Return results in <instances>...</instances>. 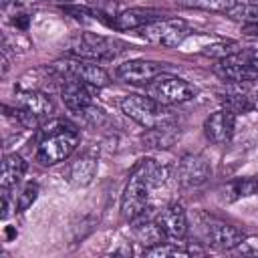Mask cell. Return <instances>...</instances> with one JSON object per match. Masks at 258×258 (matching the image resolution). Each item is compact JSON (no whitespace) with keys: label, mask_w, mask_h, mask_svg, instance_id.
I'll return each instance as SVG.
<instances>
[{"label":"cell","mask_w":258,"mask_h":258,"mask_svg":"<svg viewBox=\"0 0 258 258\" xmlns=\"http://www.w3.org/2000/svg\"><path fill=\"white\" fill-rule=\"evenodd\" d=\"M79 145V131L67 119H50L40 125L36 161L42 165H56L71 157Z\"/></svg>","instance_id":"obj_1"},{"label":"cell","mask_w":258,"mask_h":258,"mask_svg":"<svg viewBox=\"0 0 258 258\" xmlns=\"http://www.w3.org/2000/svg\"><path fill=\"white\" fill-rule=\"evenodd\" d=\"M119 107L129 119H133L135 123H139L145 129L173 125L177 121L173 111L167 109V105H163L151 97H143V95H125L119 101Z\"/></svg>","instance_id":"obj_2"},{"label":"cell","mask_w":258,"mask_h":258,"mask_svg":"<svg viewBox=\"0 0 258 258\" xmlns=\"http://www.w3.org/2000/svg\"><path fill=\"white\" fill-rule=\"evenodd\" d=\"M54 105L50 97L36 89H18L16 91V109L14 117L22 127L36 129L44 121H48Z\"/></svg>","instance_id":"obj_3"},{"label":"cell","mask_w":258,"mask_h":258,"mask_svg":"<svg viewBox=\"0 0 258 258\" xmlns=\"http://www.w3.org/2000/svg\"><path fill=\"white\" fill-rule=\"evenodd\" d=\"M214 71L228 83H254L258 81V48H240L220 58Z\"/></svg>","instance_id":"obj_4"},{"label":"cell","mask_w":258,"mask_h":258,"mask_svg":"<svg viewBox=\"0 0 258 258\" xmlns=\"http://www.w3.org/2000/svg\"><path fill=\"white\" fill-rule=\"evenodd\" d=\"M50 69L58 75L60 81L73 79V81H81L85 85H91L95 89L107 87L111 83L109 73L103 67H99L97 62L87 60V58H60V60H54Z\"/></svg>","instance_id":"obj_5"},{"label":"cell","mask_w":258,"mask_h":258,"mask_svg":"<svg viewBox=\"0 0 258 258\" xmlns=\"http://www.w3.org/2000/svg\"><path fill=\"white\" fill-rule=\"evenodd\" d=\"M141 38H145L151 44L159 46H179L194 30L183 18H159L155 22H149L141 28H137Z\"/></svg>","instance_id":"obj_6"},{"label":"cell","mask_w":258,"mask_h":258,"mask_svg":"<svg viewBox=\"0 0 258 258\" xmlns=\"http://www.w3.org/2000/svg\"><path fill=\"white\" fill-rule=\"evenodd\" d=\"M149 181H147V171H145V161H141L135 171L131 173L125 191L121 196V216L129 222L139 218L147 210V198H149Z\"/></svg>","instance_id":"obj_7"},{"label":"cell","mask_w":258,"mask_h":258,"mask_svg":"<svg viewBox=\"0 0 258 258\" xmlns=\"http://www.w3.org/2000/svg\"><path fill=\"white\" fill-rule=\"evenodd\" d=\"M147 97L163 103V105H175V103H185L198 95L196 87L189 85L187 81L173 77V75H157L153 81L147 83L145 87Z\"/></svg>","instance_id":"obj_8"},{"label":"cell","mask_w":258,"mask_h":258,"mask_svg":"<svg viewBox=\"0 0 258 258\" xmlns=\"http://www.w3.org/2000/svg\"><path fill=\"white\" fill-rule=\"evenodd\" d=\"M121 42L113 40V38H107V36H101V34H93V32H83L81 36H77L69 50L73 56L77 58H87V60H109V58H115L123 48Z\"/></svg>","instance_id":"obj_9"},{"label":"cell","mask_w":258,"mask_h":258,"mask_svg":"<svg viewBox=\"0 0 258 258\" xmlns=\"http://www.w3.org/2000/svg\"><path fill=\"white\" fill-rule=\"evenodd\" d=\"M177 181L185 187H200L204 185L210 175H212V167L208 163V159L200 153H187L179 159L177 163Z\"/></svg>","instance_id":"obj_10"},{"label":"cell","mask_w":258,"mask_h":258,"mask_svg":"<svg viewBox=\"0 0 258 258\" xmlns=\"http://www.w3.org/2000/svg\"><path fill=\"white\" fill-rule=\"evenodd\" d=\"M234 129H236V113L228 107L218 109L204 123V133H206L208 141L214 143V145L230 143V139L234 135Z\"/></svg>","instance_id":"obj_11"},{"label":"cell","mask_w":258,"mask_h":258,"mask_svg":"<svg viewBox=\"0 0 258 258\" xmlns=\"http://www.w3.org/2000/svg\"><path fill=\"white\" fill-rule=\"evenodd\" d=\"M204 240L214 250H234L242 244L244 234L236 226H230V224H224L218 220H210L204 226Z\"/></svg>","instance_id":"obj_12"},{"label":"cell","mask_w":258,"mask_h":258,"mask_svg":"<svg viewBox=\"0 0 258 258\" xmlns=\"http://www.w3.org/2000/svg\"><path fill=\"white\" fill-rule=\"evenodd\" d=\"M165 69V62H155V60H145V58H133L125 60L117 67V77L125 83L131 85H141L153 81L157 75H161Z\"/></svg>","instance_id":"obj_13"},{"label":"cell","mask_w":258,"mask_h":258,"mask_svg":"<svg viewBox=\"0 0 258 258\" xmlns=\"http://www.w3.org/2000/svg\"><path fill=\"white\" fill-rule=\"evenodd\" d=\"M155 222L169 240H181L187 234V216L181 204H169L167 208H163L157 214Z\"/></svg>","instance_id":"obj_14"},{"label":"cell","mask_w":258,"mask_h":258,"mask_svg":"<svg viewBox=\"0 0 258 258\" xmlns=\"http://www.w3.org/2000/svg\"><path fill=\"white\" fill-rule=\"evenodd\" d=\"M91 85H85L81 81H73V79H62V87H60V99L67 105L69 111L73 113H81L83 109L95 105L93 103V91L89 89Z\"/></svg>","instance_id":"obj_15"},{"label":"cell","mask_w":258,"mask_h":258,"mask_svg":"<svg viewBox=\"0 0 258 258\" xmlns=\"http://www.w3.org/2000/svg\"><path fill=\"white\" fill-rule=\"evenodd\" d=\"M163 18L161 12L157 10H151V8H129V10H123L121 14H117L113 18V28L115 30H135V28H141L149 22H155Z\"/></svg>","instance_id":"obj_16"},{"label":"cell","mask_w":258,"mask_h":258,"mask_svg":"<svg viewBox=\"0 0 258 258\" xmlns=\"http://www.w3.org/2000/svg\"><path fill=\"white\" fill-rule=\"evenodd\" d=\"M179 139V131L173 125H161V127H151L141 135V141L149 149H167Z\"/></svg>","instance_id":"obj_17"},{"label":"cell","mask_w":258,"mask_h":258,"mask_svg":"<svg viewBox=\"0 0 258 258\" xmlns=\"http://www.w3.org/2000/svg\"><path fill=\"white\" fill-rule=\"evenodd\" d=\"M26 171V161L22 159V155L18 153H8L2 161V173H0V181H2V187H12L16 185L22 175Z\"/></svg>","instance_id":"obj_18"},{"label":"cell","mask_w":258,"mask_h":258,"mask_svg":"<svg viewBox=\"0 0 258 258\" xmlns=\"http://www.w3.org/2000/svg\"><path fill=\"white\" fill-rule=\"evenodd\" d=\"M97 173V159L95 157H79L77 161H73L71 169H69V179L73 185H89L93 181Z\"/></svg>","instance_id":"obj_19"},{"label":"cell","mask_w":258,"mask_h":258,"mask_svg":"<svg viewBox=\"0 0 258 258\" xmlns=\"http://www.w3.org/2000/svg\"><path fill=\"white\" fill-rule=\"evenodd\" d=\"M254 194H258V177H240L228 185L226 200L234 202L238 198H246V196H254Z\"/></svg>","instance_id":"obj_20"},{"label":"cell","mask_w":258,"mask_h":258,"mask_svg":"<svg viewBox=\"0 0 258 258\" xmlns=\"http://www.w3.org/2000/svg\"><path fill=\"white\" fill-rule=\"evenodd\" d=\"M226 14L232 20H242L244 24H258V2H238Z\"/></svg>","instance_id":"obj_21"},{"label":"cell","mask_w":258,"mask_h":258,"mask_svg":"<svg viewBox=\"0 0 258 258\" xmlns=\"http://www.w3.org/2000/svg\"><path fill=\"white\" fill-rule=\"evenodd\" d=\"M224 105L234 113H250L256 107V101L250 93H228L224 97Z\"/></svg>","instance_id":"obj_22"},{"label":"cell","mask_w":258,"mask_h":258,"mask_svg":"<svg viewBox=\"0 0 258 258\" xmlns=\"http://www.w3.org/2000/svg\"><path fill=\"white\" fill-rule=\"evenodd\" d=\"M181 6L187 8H202V10H212V12H228L238 0H175Z\"/></svg>","instance_id":"obj_23"},{"label":"cell","mask_w":258,"mask_h":258,"mask_svg":"<svg viewBox=\"0 0 258 258\" xmlns=\"http://www.w3.org/2000/svg\"><path fill=\"white\" fill-rule=\"evenodd\" d=\"M194 250H185V248H179L171 242L167 244H155V246H149L143 250L145 256H157V258H165V256H189Z\"/></svg>","instance_id":"obj_24"},{"label":"cell","mask_w":258,"mask_h":258,"mask_svg":"<svg viewBox=\"0 0 258 258\" xmlns=\"http://www.w3.org/2000/svg\"><path fill=\"white\" fill-rule=\"evenodd\" d=\"M38 198V185L36 183H26L22 187V191L18 194V200H16V212H24L28 210Z\"/></svg>","instance_id":"obj_25"},{"label":"cell","mask_w":258,"mask_h":258,"mask_svg":"<svg viewBox=\"0 0 258 258\" xmlns=\"http://www.w3.org/2000/svg\"><path fill=\"white\" fill-rule=\"evenodd\" d=\"M236 50H238V48H236L234 42H218V44L208 46V48L204 50V54H206V56H214V58H224V56H228V54H232V52H236Z\"/></svg>","instance_id":"obj_26"},{"label":"cell","mask_w":258,"mask_h":258,"mask_svg":"<svg viewBox=\"0 0 258 258\" xmlns=\"http://www.w3.org/2000/svg\"><path fill=\"white\" fill-rule=\"evenodd\" d=\"M12 212V202H10V196H8V187H2V212H0V218L6 220Z\"/></svg>","instance_id":"obj_27"},{"label":"cell","mask_w":258,"mask_h":258,"mask_svg":"<svg viewBox=\"0 0 258 258\" xmlns=\"http://www.w3.org/2000/svg\"><path fill=\"white\" fill-rule=\"evenodd\" d=\"M242 32L248 34V36H258V24H244Z\"/></svg>","instance_id":"obj_28"},{"label":"cell","mask_w":258,"mask_h":258,"mask_svg":"<svg viewBox=\"0 0 258 258\" xmlns=\"http://www.w3.org/2000/svg\"><path fill=\"white\" fill-rule=\"evenodd\" d=\"M14 26H18V28H26V26H28V16H26V14H20L18 18H14Z\"/></svg>","instance_id":"obj_29"},{"label":"cell","mask_w":258,"mask_h":258,"mask_svg":"<svg viewBox=\"0 0 258 258\" xmlns=\"http://www.w3.org/2000/svg\"><path fill=\"white\" fill-rule=\"evenodd\" d=\"M250 95H252V99H254V101H258V81H254V87H252Z\"/></svg>","instance_id":"obj_30"},{"label":"cell","mask_w":258,"mask_h":258,"mask_svg":"<svg viewBox=\"0 0 258 258\" xmlns=\"http://www.w3.org/2000/svg\"><path fill=\"white\" fill-rule=\"evenodd\" d=\"M50 2H56V4H62V6H69V4H77L79 0H50Z\"/></svg>","instance_id":"obj_31"},{"label":"cell","mask_w":258,"mask_h":258,"mask_svg":"<svg viewBox=\"0 0 258 258\" xmlns=\"http://www.w3.org/2000/svg\"><path fill=\"white\" fill-rule=\"evenodd\" d=\"M6 234H8V238H12V236H14V230H12V228H8V230H6Z\"/></svg>","instance_id":"obj_32"},{"label":"cell","mask_w":258,"mask_h":258,"mask_svg":"<svg viewBox=\"0 0 258 258\" xmlns=\"http://www.w3.org/2000/svg\"><path fill=\"white\" fill-rule=\"evenodd\" d=\"M254 2H258V0H254Z\"/></svg>","instance_id":"obj_33"}]
</instances>
